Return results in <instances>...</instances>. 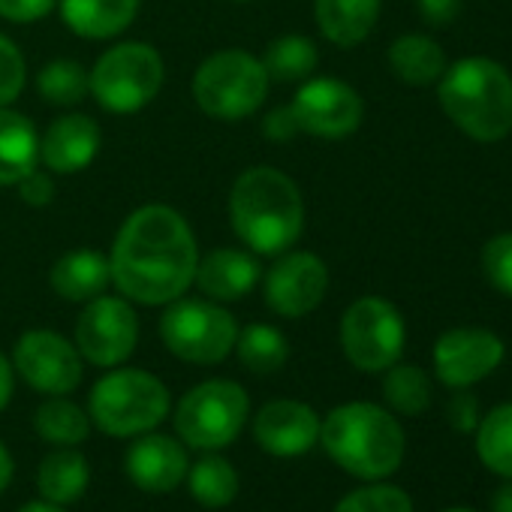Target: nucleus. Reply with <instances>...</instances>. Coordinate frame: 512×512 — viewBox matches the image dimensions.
<instances>
[{
	"label": "nucleus",
	"instance_id": "c756f323",
	"mask_svg": "<svg viewBox=\"0 0 512 512\" xmlns=\"http://www.w3.org/2000/svg\"><path fill=\"white\" fill-rule=\"evenodd\" d=\"M34 425L40 431L43 440L58 443V446H76L88 437L91 431V419L82 407H76L67 398H52L46 404H40Z\"/></svg>",
	"mask_w": 512,
	"mask_h": 512
},
{
	"label": "nucleus",
	"instance_id": "72a5a7b5",
	"mask_svg": "<svg viewBox=\"0 0 512 512\" xmlns=\"http://www.w3.org/2000/svg\"><path fill=\"white\" fill-rule=\"evenodd\" d=\"M482 269L497 293L512 299V232L494 235L482 250Z\"/></svg>",
	"mask_w": 512,
	"mask_h": 512
},
{
	"label": "nucleus",
	"instance_id": "c85d7f7f",
	"mask_svg": "<svg viewBox=\"0 0 512 512\" xmlns=\"http://www.w3.org/2000/svg\"><path fill=\"white\" fill-rule=\"evenodd\" d=\"M184 479L190 482V494L202 506L217 509V506H229L238 497V473L220 455H208V458L196 461Z\"/></svg>",
	"mask_w": 512,
	"mask_h": 512
},
{
	"label": "nucleus",
	"instance_id": "f704fd0d",
	"mask_svg": "<svg viewBox=\"0 0 512 512\" xmlns=\"http://www.w3.org/2000/svg\"><path fill=\"white\" fill-rule=\"evenodd\" d=\"M28 82V67L19 46L0 34V106H10L19 100Z\"/></svg>",
	"mask_w": 512,
	"mask_h": 512
},
{
	"label": "nucleus",
	"instance_id": "2f4dec72",
	"mask_svg": "<svg viewBox=\"0 0 512 512\" xmlns=\"http://www.w3.org/2000/svg\"><path fill=\"white\" fill-rule=\"evenodd\" d=\"M386 380H383V395L389 401L392 410L404 413V416H419L428 410L431 404V380L422 368L416 365H392L386 368Z\"/></svg>",
	"mask_w": 512,
	"mask_h": 512
},
{
	"label": "nucleus",
	"instance_id": "f3484780",
	"mask_svg": "<svg viewBox=\"0 0 512 512\" xmlns=\"http://www.w3.org/2000/svg\"><path fill=\"white\" fill-rule=\"evenodd\" d=\"M124 467H127V476L142 491L163 494V491H172L175 485L184 482V476L190 470V458L178 440H172L166 434H148L145 431V437H139L127 449Z\"/></svg>",
	"mask_w": 512,
	"mask_h": 512
},
{
	"label": "nucleus",
	"instance_id": "393cba45",
	"mask_svg": "<svg viewBox=\"0 0 512 512\" xmlns=\"http://www.w3.org/2000/svg\"><path fill=\"white\" fill-rule=\"evenodd\" d=\"M389 67L404 85H431L443 76L446 70V55L443 49L422 34H407L392 43L389 49Z\"/></svg>",
	"mask_w": 512,
	"mask_h": 512
},
{
	"label": "nucleus",
	"instance_id": "0eeeda50",
	"mask_svg": "<svg viewBox=\"0 0 512 512\" xmlns=\"http://www.w3.org/2000/svg\"><path fill=\"white\" fill-rule=\"evenodd\" d=\"M163 58L148 43H118L103 52L88 73L91 97L112 115L145 109L163 88Z\"/></svg>",
	"mask_w": 512,
	"mask_h": 512
},
{
	"label": "nucleus",
	"instance_id": "4468645a",
	"mask_svg": "<svg viewBox=\"0 0 512 512\" xmlns=\"http://www.w3.org/2000/svg\"><path fill=\"white\" fill-rule=\"evenodd\" d=\"M329 290V269L311 250L281 253V260L269 269L263 281L266 305L287 320L308 317L320 308Z\"/></svg>",
	"mask_w": 512,
	"mask_h": 512
},
{
	"label": "nucleus",
	"instance_id": "423d86ee",
	"mask_svg": "<svg viewBox=\"0 0 512 512\" xmlns=\"http://www.w3.org/2000/svg\"><path fill=\"white\" fill-rule=\"evenodd\" d=\"M269 97V76L260 58L241 49L208 55L193 76L196 106L220 121H241L253 115Z\"/></svg>",
	"mask_w": 512,
	"mask_h": 512
},
{
	"label": "nucleus",
	"instance_id": "bb28decb",
	"mask_svg": "<svg viewBox=\"0 0 512 512\" xmlns=\"http://www.w3.org/2000/svg\"><path fill=\"white\" fill-rule=\"evenodd\" d=\"M266 67L269 82H305L320 64L317 46L302 34H287L269 43L266 55L260 58Z\"/></svg>",
	"mask_w": 512,
	"mask_h": 512
},
{
	"label": "nucleus",
	"instance_id": "6e6552de",
	"mask_svg": "<svg viewBox=\"0 0 512 512\" xmlns=\"http://www.w3.org/2000/svg\"><path fill=\"white\" fill-rule=\"evenodd\" d=\"M160 338L166 350L184 362L217 365L232 353L238 323L217 302L175 299L160 317Z\"/></svg>",
	"mask_w": 512,
	"mask_h": 512
},
{
	"label": "nucleus",
	"instance_id": "58836bf2",
	"mask_svg": "<svg viewBox=\"0 0 512 512\" xmlns=\"http://www.w3.org/2000/svg\"><path fill=\"white\" fill-rule=\"evenodd\" d=\"M464 0H416V10L425 25L431 28H446L458 19Z\"/></svg>",
	"mask_w": 512,
	"mask_h": 512
},
{
	"label": "nucleus",
	"instance_id": "5701e85b",
	"mask_svg": "<svg viewBox=\"0 0 512 512\" xmlns=\"http://www.w3.org/2000/svg\"><path fill=\"white\" fill-rule=\"evenodd\" d=\"M40 163V136L34 124L0 106V187H16Z\"/></svg>",
	"mask_w": 512,
	"mask_h": 512
},
{
	"label": "nucleus",
	"instance_id": "1a4fd4ad",
	"mask_svg": "<svg viewBox=\"0 0 512 512\" xmlns=\"http://www.w3.org/2000/svg\"><path fill=\"white\" fill-rule=\"evenodd\" d=\"M247 392L232 380H205L175 407V428L193 449H220L232 443L247 419Z\"/></svg>",
	"mask_w": 512,
	"mask_h": 512
},
{
	"label": "nucleus",
	"instance_id": "f8f14e48",
	"mask_svg": "<svg viewBox=\"0 0 512 512\" xmlns=\"http://www.w3.org/2000/svg\"><path fill=\"white\" fill-rule=\"evenodd\" d=\"M299 130L320 139H344L359 130L365 106L353 85L341 79H305L296 100L290 103Z\"/></svg>",
	"mask_w": 512,
	"mask_h": 512
},
{
	"label": "nucleus",
	"instance_id": "c03bdc74",
	"mask_svg": "<svg viewBox=\"0 0 512 512\" xmlns=\"http://www.w3.org/2000/svg\"><path fill=\"white\" fill-rule=\"evenodd\" d=\"M19 512H64L58 503H49V500H43V503H28V506H22Z\"/></svg>",
	"mask_w": 512,
	"mask_h": 512
},
{
	"label": "nucleus",
	"instance_id": "dca6fc26",
	"mask_svg": "<svg viewBox=\"0 0 512 512\" xmlns=\"http://www.w3.org/2000/svg\"><path fill=\"white\" fill-rule=\"evenodd\" d=\"M253 437L269 455L299 458L314 449L320 440V416L293 398L269 401L253 422Z\"/></svg>",
	"mask_w": 512,
	"mask_h": 512
},
{
	"label": "nucleus",
	"instance_id": "a19ab883",
	"mask_svg": "<svg viewBox=\"0 0 512 512\" xmlns=\"http://www.w3.org/2000/svg\"><path fill=\"white\" fill-rule=\"evenodd\" d=\"M13 386H16V377H13V365L10 359L0 353V410H4L13 398Z\"/></svg>",
	"mask_w": 512,
	"mask_h": 512
},
{
	"label": "nucleus",
	"instance_id": "e433bc0d",
	"mask_svg": "<svg viewBox=\"0 0 512 512\" xmlns=\"http://www.w3.org/2000/svg\"><path fill=\"white\" fill-rule=\"evenodd\" d=\"M16 187H19V196L34 208H43V205H49L55 199V181H52L49 172H40V169L28 172Z\"/></svg>",
	"mask_w": 512,
	"mask_h": 512
},
{
	"label": "nucleus",
	"instance_id": "7ed1b4c3",
	"mask_svg": "<svg viewBox=\"0 0 512 512\" xmlns=\"http://www.w3.org/2000/svg\"><path fill=\"white\" fill-rule=\"evenodd\" d=\"M320 440L329 458L359 479H383L404 461V431L398 419L368 401L335 407L320 422Z\"/></svg>",
	"mask_w": 512,
	"mask_h": 512
},
{
	"label": "nucleus",
	"instance_id": "a18cd8bd",
	"mask_svg": "<svg viewBox=\"0 0 512 512\" xmlns=\"http://www.w3.org/2000/svg\"><path fill=\"white\" fill-rule=\"evenodd\" d=\"M443 512H473V509H443Z\"/></svg>",
	"mask_w": 512,
	"mask_h": 512
},
{
	"label": "nucleus",
	"instance_id": "9b49d317",
	"mask_svg": "<svg viewBox=\"0 0 512 512\" xmlns=\"http://www.w3.org/2000/svg\"><path fill=\"white\" fill-rule=\"evenodd\" d=\"M139 341V317L121 296H97L85 302L76 320V350L97 368H115L130 359Z\"/></svg>",
	"mask_w": 512,
	"mask_h": 512
},
{
	"label": "nucleus",
	"instance_id": "4be33fe9",
	"mask_svg": "<svg viewBox=\"0 0 512 512\" xmlns=\"http://www.w3.org/2000/svg\"><path fill=\"white\" fill-rule=\"evenodd\" d=\"M380 4L383 0H314V16L329 43L353 49L371 37L380 19Z\"/></svg>",
	"mask_w": 512,
	"mask_h": 512
},
{
	"label": "nucleus",
	"instance_id": "6ab92c4d",
	"mask_svg": "<svg viewBox=\"0 0 512 512\" xmlns=\"http://www.w3.org/2000/svg\"><path fill=\"white\" fill-rule=\"evenodd\" d=\"M260 278H263V269L256 263L253 253L220 247V250H211L205 260H199L193 284H199V290L211 302H238L260 284Z\"/></svg>",
	"mask_w": 512,
	"mask_h": 512
},
{
	"label": "nucleus",
	"instance_id": "ea45409f",
	"mask_svg": "<svg viewBox=\"0 0 512 512\" xmlns=\"http://www.w3.org/2000/svg\"><path fill=\"white\" fill-rule=\"evenodd\" d=\"M263 133H266L269 139H275V142H290L293 136H299L302 130H299L296 115H293V106H278V109H272V112L266 115V121H263Z\"/></svg>",
	"mask_w": 512,
	"mask_h": 512
},
{
	"label": "nucleus",
	"instance_id": "473e14b6",
	"mask_svg": "<svg viewBox=\"0 0 512 512\" xmlns=\"http://www.w3.org/2000/svg\"><path fill=\"white\" fill-rule=\"evenodd\" d=\"M335 512H413V503H410L404 488L377 482V485H365V488L350 491L335 506Z\"/></svg>",
	"mask_w": 512,
	"mask_h": 512
},
{
	"label": "nucleus",
	"instance_id": "39448f33",
	"mask_svg": "<svg viewBox=\"0 0 512 512\" xmlns=\"http://www.w3.org/2000/svg\"><path fill=\"white\" fill-rule=\"evenodd\" d=\"M91 422L112 437H136L169 413V389L148 371L118 368L100 377L88 398Z\"/></svg>",
	"mask_w": 512,
	"mask_h": 512
},
{
	"label": "nucleus",
	"instance_id": "ddd939ff",
	"mask_svg": "<svg viewBox=\"0 0 512 512\" xmlns=\"http://www.w3.org/2000/svg\"><path fill=\"white\" fill-rule=\"evenodd\" d=\"M13 365L43 395H67L82 383V353L58 332L34 329L16 341Z\"/></svg>",
	"mask_w": 512,
	"mask_h": 512
},
{
	"label": "nucleus",
	"instance_id": "b1692460",
	"mask_svg": "<svg viewBox=\"0 0 512 512\" xmlns=\"http://www.w3.org/2000/svg\"><path fill=\"white\" fill-rule=\"evenodd\" d=\"M88 479H91V467H88L85 455L76 452V449L49 452L43 458V464H40V473H37L40 494L49 503H58V506L76 503L85 494Z\"/></svg>",
	"mask_w": 512,
	"mask_h": 512
},
{
	"label": "nucleus",
	"instance_id": "7c9ffc66",
	"mask_svg": "<svg viewBox=\"0 0 512 512\" xmlns=\"http://www.w3.org/2000/svg\"><path fill=\"white\" fill-rule=\"evenodd\" d=\"M37 91L46 103L52 106H76L91 94V82H88V70L79 61H52L40 70L37 76Z\"/></svg>",
	"mask_w": 512,
	"mask_h": 512
},
{
	"label": "nucleus",
	"instance_id": "c9c22d12",
	"mask_svg": "<svg viewBox=\"0 0 512 512\" xmlns=\"http://www.w3.org/2000/svg\"><path fill=\"white\" fill-rule=\"evenodd\" d=\"M58 7V0H0V19L28 25L46 19Z\"/></svg>",
	"mask_w": 512,
	"mask_h": 512
},
{
	"label": "nucleus",
	"instance_id": "a878e982",
	"mask_svg": "<svg viewBox=\"0 0 512 512\" xmlns=\"http://www.w3.org/2000/svg\"><path fill=\"white\" fill-rule=\"evenodd\" d=\"M232 350L238 353V362L253 374H275L290 359V344L284 332L269 323H250L244 332L238 329Z\"/></svg>",
	"mask_w": 512,
	"mask_h": 512
},
{
	"label": "nucleus",
	"instance_id": "aec40b11",
	"mask_svg": "<svg viewBox=\"0 0 512 512\" xmlns=\"http://www.w3.org/2000/svg\"><path fill=\"white\" fill-rule=\"evenodd\" d=\"M49 284L64 302H91L103 296L106 287L112 284L109 256H103L100 250H88V247L70 250L52 266Z\"/></svg>",
	"mask_w": 512,
	"mask_h": 512
},
{
	"label": "nucleus",
	"instance_id": "20e7f679",
	"mask_svg": "<svg viewBox=\"0 0 512 512\" xmlns=\"http://www.w3.org/2000/svg\"><path fill=\"white\" fill-rule=\"evenodd\" d=\"M437 100L446 118L476 142H497L512 130V76L491 58H464L443 70Z\"/></svg>",
	"mask_w": 512,
	"mask_h": 512
},
{
	"label": "nucleus",
	"instance_id": "a211bd4d",
	"mask_svg": "<svg viewBox=\"0 0 512 512\" xmlns=\"http://www.w3.org/2000/svg\"><path fill=\"white\" fill-rule=\"evenodd\" d=\"M97 151L100 127L88 115H64L40 139V163L55 175H76L88 169Z\"/></svg>",
	"mask_w": 512,
	"mask_h": 512
},
{
	"label": "nucleus",
	"instance_id": "9d476101",
	"mask_svg": "<svg viewBox=\"0 0 512 512\" xmlns=\"http://www.w3.org/2000/svg\"><path fill=\"white\" fill-rule=\"evenodd\" d=\"M407 344L404 317L398 308L380 296L356 299L341 320V347L344 356L368 374L392 368Z\"/></svg>",
	"mask_w": 512,
	"mask_h": 512
},
{
	"label": "nucleus",
	"instance_id": "f257e3e1",
	"mask_svg": "<svg viewBox=\"0 0 512 512\" xmlns=\"http://www.w3.org/2000/svg\"><path fill=\"white\" fill-rule=\"evenodd\" d=\"M196 266V235L169 205L136 208L118 229L109 253L112 284L127 302L139 305L181 299L196 281Z\"/></svg>",
	"mask_w": 512,
	"mask_h": 512
},
{
	"label": "nucleus",
	"instance_id": "79ce46f5",
	"mask_svg": "<svg viewBox=\"0 0 512 512\" xmlns=\"http://www.w3.org/2000/svg\"><path fill=\"white\" fill-rule=\"evenodd\" d=\"M491 512H512V479L491 494Z\"/></svg>",
	"mask_w": 512,
	"mask_h": 512
},
{
	"label": "nucleus",
	"instance_id": "4c0bfd02",
	"mask_svg": "<svg viewBox=\"0 0 512 512\" xmlns=\"http://www.w3.org/2000/svg\"><path fill=\"white\" fill-rule=\"evenodd\" d=\"M446 419L452 422L455 431L461 434H470L476 425H479V407H476V398L467 395V392H458L449 404H446Z\"/></svg>",
	"mask_w": 512,
	"mask_h": 512
},
{
	"label": "nucleus",
	"instance_id": "f03ea898",
	"mask_svg": "<svg viewBox=\"0 0 512 512\" xmlns=\"http://www.w3.org/2000/svg\"><path fill=\"white\" fill-rule=\"evenodd\" d=\"M235 235L263 256L287 253L305 229V199L299 184L275 166L241 172L229 193Z\"/></svg>",
	"mask_w": 512,
	"mask_h": 512
},
{
	"label": "nucleus",
	"instance_id": "37998d69",
	"mask_svg": "<svg viewBox=\"0 0 512 512\" xmlns=\"http://www.w3.org/2000/svg\"><path fill=\"white\" fill-rule=\"evenodd\" d=\"M10 479H13V455L4 443H0V491L10 485Z\"/></svg>",
	"mask_w": 512,
	"mask_h": 512
},
{
	"label": "nucleus",
	"instance_id": "49530a36",
	"mask_svg": "<svg viewBox=\"0 0 512 512\" xmlns=\"http://www.w3.org/2000/svg\"><path fill=\"white\" fill-rule=\"evenodd\" d=\"M235 4H247V0H235Z\"/></svg>",
	"mask_w": 512,
	"mask_h": 512
},
{
	"label": "nucleus",
	"instance_id": "412c9836",
	"mask_svg": "<svg viewBox=\"0 0 512 512\" xmlns=\"http://www.w3.org/2000/svg\"><path fill=\"white\" fill-rule=\"evenodd\" d=\"M58 7L76 37L112 40L136 22L139 0H61Z\"/></svg>",
	"mask_w": 512,
	"mask_h": 512
},
{
	"label": "nucleus",
	"instance_id": "cd10ccee",
	"mask_svg": "<svg viewBox=\"0 0 512 512\" xmlns=\"http://www.w3.org/2000/svg\"><path fill=\"white\" fill-rule=\"evenodd\" d=\"M476 452L488 470L512 479V404L494 407L476 425Z\"/></svg>",
	"mask_w": 512,
	"mask_h": 512
},
{
	"label": "nucleus",
	"instance_id": "2eb2a0df",
	"mask_svg": "<svg viewBox=\"0 0 512 512\" xmlns=\"http://www.w3.org/2000/svg\"><path fill=\"white\" fill-rule=\"evenodd\" d=\"M503 341L488 329H449L434 344V371L440 383L467 389L485 380L503 362Z\"/></svg>",
	"mask_w": 512,
	"mask_h": 512
}]
</instances>
